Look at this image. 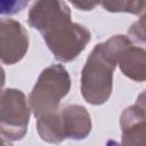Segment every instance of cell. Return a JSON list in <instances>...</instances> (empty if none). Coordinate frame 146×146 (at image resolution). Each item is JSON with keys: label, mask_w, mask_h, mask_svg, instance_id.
<instances>
[{"label": "cell", "mask_w": 146, "mask_h": 146, "mask_svg": "<svg viewBox=\"0 0 146 146\" xmlns=\"http://www.w3.org/2000/svg\"><path fill=\"white\" fill-rule=\"evenodd\" d=\"M70 2L79 10L89 11L100 5V0H70Z\"/></svg>", "instance_id": "13"}, {"label": "cell", "mask_w": 146, "mask_h": 146, "mask_svg": "<svg viewBox=\"0 0 146 146\" xmlns=\"http://www.w3.org/2000/svg\"><path fill=\"white\" fill-rule=\"evenodd\" d=\"M128 33L136 40L146 43V11H144V14L139 17L138 21L131 24Z\"/></svg>", "instance_id": "12"}, {"label": "cell", "mask_w": 146, "mask_h": 146, "mask_svg": "<svg viewBox=\"0 0 146 146\" xmlns=\"http://www.w3.org/2000/svg\"><path fill=\"white\" fill-rule=\"evenodd\" d=\"M92 122L84 106L74 104L50 111L36 117L39 137L51 144H59L65 139L81 140L89 136Z\"/></svg>", "instance_id": "1"}, {"label": "cell", "mask_w": 146, "mask_h": 146, "mask_svg": "<svg viewBox=\"0 0 146 146\" xmlns=\"http://www.w3.org/2000/svg\"><path fill=\"white\" fill-rule=\"evenodd\" d=\"M29 43V34L18 21L11 18L1 19L0 50L1 62L5 65H14L21 62L27 52Z\"/></svg>", "instance_id": "7"}, {"label": "cell", "mask_w": 146, "mask_h": 146, "mask_svg": "<svg viewBox=\"0 0 146 146\" xmlns=\"http://www.w3.org/2000/svg\"><path fill=\"white\" fill-rule=\"evenodd\" d=\"M30 0H1V6H0V14L2 16L8 15H16L21 11H23Z\"/></svg>", "instance_id": "11"}, {"label": "cell", "mask_w": 146, "mask_h": 146, "mask_svg": "<svg viewBox=\"0 0 146 146\" xmlns=\"http://www.w3.org/2000/svg\"><path fill=\"white\" fill-rule=\"evenodd\" d=\"M117 63L97 43L89 54L81 71L80 90L83 99L90 105L105 104L113 90V73Z\"/></svg>", "instance_id": "2"}, {"label": "cell", "mask_w": 146, "mask_h": 146, "mask_svg": "<svg viewBox=\"0 0 146 146\" xmlns=\"http://www.w3.org/2000/svg\"><path fill=\"white\" fill-rule=\"evenodd\" d=\"M31 107L25 94L15 88H6L0 100V133L6 141L24 138L30 123Z\"/></svg>", "instance_id": "4"}, {"label": "cell", "mask_w": 146, "mask_h": 146, "mask_svg": "<svg viewBox=\"0 0 146 146\" xmlns=\"http://www.w3.org/2000/svg\"><path fill=\"white\" fill-rule=\"evenodd\" d=\"M146 9V0H114L108 7L110 13H128L139 15Z\"/></svg>", "instance_id": "10"}, {"label": "cell", "mask_w": 146, "mask_h": 146, "mask_svg": "<svg viewBox=\"0 0 146 146\" xmlns=\"http://www.w3.org/2000/svg\"><path fill=\"white\" fill-rule=\"evenodd\" d=\"M71 89V78L62 64H51L40 73L31 94L30 107L35 117L58 108Z\"/></svg>", "instance_id": "3"}, {"label": "cell", "mask_w": 146, "mask_h": 146, "mask_svg": "<svg viewBox=\"0 0 146 146\" xmlns=\"http://www.w3.org/2000/svg\"><path fill=\"white\" fill-rule=\"evenodd\" d=\"M114 0H100V5L104 7V9H108V7L111 6V3L113 2Z\"/></svg>", "instance_id": "14"}, {"label": "cell", "mask_w": 146, "mask_h": 146, "mask_svg": "<svg viewBox=\"0 0 146 146\" xmlns=\"http://www.w3.org/2000/svg\"><path fill=\"white\" fill-rule=\"evenodd\" d=\"M42 38L58 62L68 63L84 50L91 33L86 26L68 22L42 34Z\"/></svg>", "instance_id": "5"}, {"label": "cell", "mask_w": 146, "mask_h": 146, "mask_svg": "<svg viewBox=\"0 0 146 146\" xmlns=\"http://www.w3.org/2000/svg\"><path fill=\"white\" fill-rule=\"evenodd\" d=\"M120 127L122 145L146 146V114L137 104L123 110L120 116Z\"/></svg>", "instance_id": "8"}, {"label": "cell", "mask_w": 146, "mask_h": 146, "mask_svg": "<svg viewBox=\"0 0 146 146\" xmlns=\"http://www.w3.org/2000/svg\"><path fill=\"white\" fill-rule=\"evenodd\" d=\"M27 22L42 35L71 22V9L64 0H34L29 10Z\"/></svg>", "instance_id": "6"}, {"label": "cell", "mask_w": 146, "mask_h": 146, "mask_svg": "<svg viewBox=\"0 0 146 146\" xmlns=\"http://www.w3.org/2000/svg\"><path fill=\"white\" fill-rule=\"evenodd\" d=\"M117 65L124 76L136 82L146 81V49L129 46L119 57Z\"/></svg>", "instance_id": "9"}]
</instances>
